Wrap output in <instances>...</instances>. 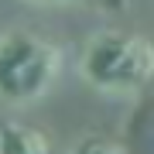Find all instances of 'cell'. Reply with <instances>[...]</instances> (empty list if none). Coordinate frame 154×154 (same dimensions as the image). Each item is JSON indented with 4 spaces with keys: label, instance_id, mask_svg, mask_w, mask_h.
<instances>
[{
    "label": "cell",
    "instance_id": "3",
    "mask_svg": "<svg viewBox=\"0 0 154 154\" xmlns=\"http://www.w3.org/2000/svg\"><path fill=\"white\" fill-rule=\"evenodd\" d=\"M0 154H51V144L38 127H28L21 120H4L0 123Z\"/></svg>",
    "mask_w": 154,
    "mask_h": 154
},
{
    "label": "cell",
    "instance_id": "2",
    "mask_svg": "<svg viewBox=\"0 0 154 154\" xmlns=\"http://www.w3.org/2000/svg\"><path fill=\"white\" fill-rule=\"evenodd\" d=\"M62 75V51L31 31L0 34V103H38Z\"/></svg>",
    "mask_w": 154,
    "mask_h": 154
},
{
    "label": "cell",
    "instance_id": "1",
    "mask_svg": "<svg viewBox=\"0 0 154 154\" xmlns=\"http://www.w3.org/2000/svg\"><path fill=\"white\" fill-rule=\"evenodd\" d=\"M154 75V45L134 31H99L79 51V79L110 96H137Z\"/></svg>",
    "mask_w": 154,
    "mask_h": 154
},
{
    "label": "cell",
    "instance_id": "5",
    "mask_svg": "<svg viewBox=\"0 0 154 154\" xmlns=\"http://www.w3.org/2000/svg\"><path fill=\"white\" fill-rule=\"evenodd\" d=\"M28 4H48L51 7V4H72V0H28Z\"/></svg>",
    "mask_w": 154,
    "mask_h": 154
},
{
    "label": "cell",
    "instance_id": "4",
    "mask_svg": "<svg viewBox=\"0 0 154 154\" xmlns=\"http://www.w3.org/2000/svg\"><path fill=\"white\" fill-rule=\"evenodd\" d=\"M69 154H127V147H123L120 140L99 137V134H86V137H79L69 147Z\"/></svg>",
    "mask_w": 154,
    "mask_h": 154
}]
</instances>
